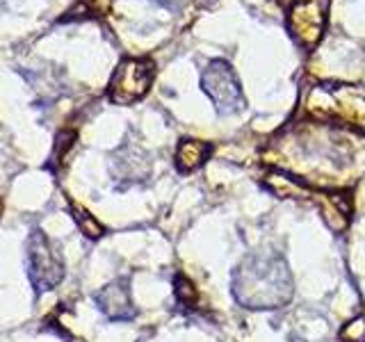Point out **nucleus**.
Instances as JSON below:
<instances>
[{
  "label": "nucleus",
  "mask_w": 365,
  "mask_h": 342,
  "mask_svg": "<svg viewBox=\"0 0 365 342\" xmlns=\"http://www.w3.org/2000/svg\"><path fill=\"white\" fill-rule=\"evenodd\" d=\"M327 21V0H297L290 9V32L306 48L319 41Z\"/></svg>",
  "instance_id": "20e7f679"
},
{
  "label": "nucleus",
  "mask_w": 365,
  "mask_h": 342,
  "mask_svg": "<svg viewBox=\"0 0 365 342\" xmlns=\"http://www.w3.org/2000/svg\"><path fill=\"white\" fill-rule=\"evenodd\" d=\"M153 83V62L146 57H128L123 60L110 80L108 96L117 105H130V103L146 96Z\"/></svg>",
  "instance_id": "f03ea898"
},
{
  "label": "nucleus",
  "mask_w": 365,
  "mask_h": 342,
  "mask_svg": "<svg viewBox=\"0 0 365 342\" xmlns=\"http://www.w3.org/2000/svg\"><path fill=\"white\" fill-rule=\"evenodd\" d=\"M37 247L32 249V269H34V283L39 288L48 290L53 285L60 283L62 279V262L57 258V254L53 251L51 242L46 237H37L34 239Z\"/></svg>",
  "instance_id": "39448f33"
},
{
  "label": "nucleus",
  "mask_w": 365,
  "mask_h": 342,
  "mask_svg": "<svg viewBox=\"0 0 365 342\" xmlns=\"http://www.w3.org/2000/svg\"><path fill=\"white\" fill-rule=\"evenodd\" d=\"M319 210H322L324 222L329 228H334L336 233L345 231L349 222V203L345 201L342 194H331L324 201H319Z\"/></svg>",
  "instance_id": "6e6552de"
},
{
  "label": "nucleus",
  "mask_w": 365,
  "mask_h": 342,
  "mask_svg": "<svg viewBox=\"0 0 365 342\" xmlns=\"http://www.w3.org/2000/svg\"><path fill=\"white\" fill-rule=\"evenodd\" d=\"M0 212H3V201H0Z\"/></svg>",
  "instance_id": "ddd939ff"
},
{
  "label": "nucleus",
  "mask_w": 365,
  "mask_h": 342,
  "mask_svg": "<svg viewBox=\"0 0 365 342\" xmlns=\"http://www.w3.org/2000/svg\"><path fill=\"white\" fill-rule=\"evenodd\" d=\"M160 3H165V5H171V7H174V5L180 3V0H160Z\"/></svg>",
  "instance_id": "f8f14e48"
},
{
  "label": "nucleus",
  "mask_w": 365,
  "mask_h": 342,
  "mask_svg": "<svg viewBox=\"0 0 365 342\" xmlns=\"http://www.w3.org/2000/svg\"><path fill=\"white\" fill-rule=\"evenodd\" d=\"M101 311L110 319H130L135 315V308L130 304V292L125 288V283H110L108 288H103L96 296Z\"/></svg>",
  "instance_id": "423d86ee"
},
{
  "label": "nucleus",
  "mask_w": 365,
  "mask_h": 342,
  "mask_svg": "<svg viewBox=\"0 0 365 342\" xmlns=\"http://www.w3.org/2000/svg\"><path fill=\"white\" fill-rule=\"evenodd\" d=\"M201 87L220 112L231 114L242 108V87H240L235 71L224 60H212L205 66Z\"/></svg>",
  "instance_id": "7ed1b4c3"
},
{
  "label": "nucleus",
  "mask_w": 365,
  "mask_h": 342,
  "mask_svg": "<svg viewBox=\"0 0 365 342\" xmlns=\"http://www.w3.org/2000/svg\"><path fill=\"white\" fill-rule=\"evenodd\" d=\"M73 217H76V224H78V228L83 231L87 237H101L103 235V226L91 217L87 210H83V208H78V205H73Z\"/></svg>",
  "instance_id": "1a4fd4ad"
},
{
  "label": "nucleus",
  "mask_w": 365,
  "mask_h": 342,
  "mask_svg": "<svg viewBox=\"0 0 365 342\" xmlns=\"http://www.w3.org/2000/svg\"><path fill=\"white\" fill-rule=\"evenodd\" d=\"M294 285L288 262L277 251L247 256L233 271V294L251 311H272L292 299Z\"/></svg>",
  "instance_id": "f257e3e1"
},
{
  "label": "nucleus",
  "mask_w": 365,
  "mask_h": 342,
  "mask_svg": "<svg viewBox=\"0 0 365 342\" xmlns=\"http://www.w3.org/2000/svg\"><path fill=\"white\" fill-rule=\"evenodd\" d=\"M176 294H178V299L182 304H194V301H197V290H194V285L185 276L176 279Z\"/></svg>",
  "instance_id": "9b49d317"
},
{
  "label": "nucleus",
  "mask_w": 365,
  "mask_h": 342,
  "mask_svg": "<svg viewBox=\"0 0 365 342\" xmlns=\"http://www.w3.org/2000/svg\"><path fill=\"white\" fill-rule=\"evenodd\" d=\"M340 340L342 342H365V317H354L340 328Z\"/></svg>",
  "instance_id": "9d476101"
},
{
  "label": "nucleus",
  "mask_w": 365,
  "mask_h": 342,
  "mask_svg": "<svg viewBox=\"0 0 365 342\" xmlns=\"http://www.w3.org/2000/svg\"><path fill=\"white\" fill-rule=\"evenodd\" d=\"M210 155V146L199 140H182L176 151V167L180 174H192L197 171Z\"/></svg>",
  "instance_id": "0eeeda50"
}]
</instances>
